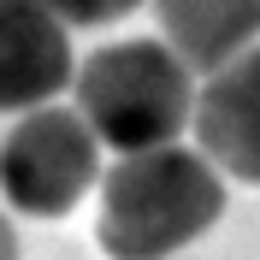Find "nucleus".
I'll return each mask as SVG.
<instances>
[{
  "instance_id": "nucleus-2",
  "label": "nucleus",
  "mask_w": 260,
  "mask_h": 260,
  "mask_svg": "<svg viewBox=\"0 0 260 260\" xmlns=\"http://www.w3.org/2000/svg\"><path fill=\"white\" fill-rule=\"evenodd\" d=\"M77 113L95 142L136 154V148L178 142L195 113V71L166 42H113L71 71Z\"/></svg>"
},
{
  "instance_id": "nucleus-5",
  "label": "nucleus",
  "mask_w": 260,
  "mask_h": 260,
  "mask_svg": "<svg viewBox=\"0 0 260 260\" xmlns=\"http://www.w3.org/2000/svg\"><path fill=\"white\" fill-rule=\"evenodd\" d=\"M71 36L42 0H0V113H30L71 83Z\"/></svg>"
},
{
  "instance_id": "nucleus-8",
  "label": "nucleus",
  "mask_w": 260,
  "mask_h": 260,
  "mask_svg": "<svg viewBox=\"0 0 260 260\" xmlns=\"http://www.w3.org/2000/svg\"><path fill=\"white\" fill-rule=\"evenodd\" d=\"M0 260H18V231H12L6 213H0Z\"/></svg>"
},
{
  "instance_id": "nucleus-4",
  "label": "nucleus",
  "mask_w": 260,
  "mask_h": 260,
  "mask_svg": "<svg viewBox=\"0 0 260 260\" xmlns=\"http://www.w3.org/2000/svg\"><path fill=\"white\" fill-rule=\"evenodd\" d=\"M189 124L201 136V154L225 178L260 183V42L207 71V83L195 89Z\"/></svg>"
},
{
  "instance_id": "nucleus-6",
  "label": "nucleus",
  "mask_w": 260,
  "mask_h": 260,
  "mask_svg": "<svg viewBox=\"0 0 260 260\" xmlns=\"http://www.w3.org/2000/svg\"><path fill=\"white\" fill-rule=\"evenodd\" d=\"M154 12L166 48L201 77L260 42V0H154Z\"/></svg>"
},
{
  "instance_id": "nucleus-3",
  "label": "nucleus",
  "mask_w": 260,
  "mask_h": 260,
  "mask_svg": "<svg viewBox=\"0 0 260 260\" xmlns=\"http://www.w3.org/2000/svg\"><path fill=\"white\" fill-rule=\"evenodd\" d=\"M101 183V142L77 107H30L0 142V195L30 219H65Z\"/></svg>"
},
{
  "instance_id": "nucleus-7",
  "label": "nucleus",
  "mask_w": 260,
  "mask_h": 260,
  "mask_svg": "<svg viewBox=\"0 0 260 260\" xmlns=\"http://www.w3.org/2000/svg\"><path fill=\"white\" fill-rule=\"evenodd\" d=\"M42 6L59 18L65 30H71V24H89V30H95V24H118V18L136 12L142 0H42Z\"/></svg>"
},
{
  "instance_id": "nucleus-1",
  "label": "nucleus",
  "mask_w": 260,
  "mask_h": 260,
  "mask_svg": "<svg viewBox=\"0 0 260 260\" xmlns=\"http://www.w3.org/2000/svg\"><path fill=\"white\" fill-rule=\"evenodd\" d=\"M225 183L219 166L195 148L160 142L118 154V166L101 178V225L95 243L107 260H172L201 231L219 225Z\"/></svg>"
}]
</instances>
